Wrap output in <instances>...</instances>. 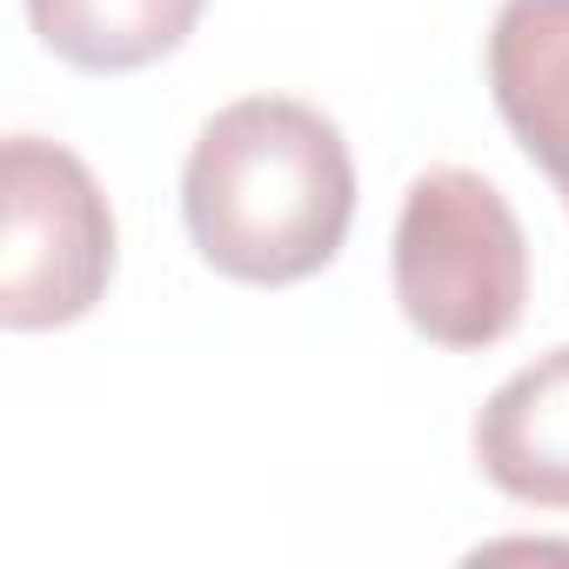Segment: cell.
<instances>
[{"label":"cell","mask_w":569,"mask_h":569,"mask_svg":"<svg viewBox=\"0 0 569 569\" xmlns=\"http://www.w3.org/2000/svg\"><path fill=\"white\" fill-rule=\"evenodd\" d=\"M181 221L201 261L248 289L322 274L356 221V154L342 128L296 94L214 108L181 168Z\"/></svg>","instance_id":"6da1fadb"},{"label":"cell","mask_w":569,"mask_h":569,"mask_svg":"<svg viewBox=\"0 0 569 569\" xmlns=\"http://www.w3.org/2000/svg\"><path fill=\"white\" fill-rule=\"evenodd\" d=\"M396 302L436 349H496L529 302V234L476 168H422L396 214Z\"/></svg>","instance_id":"7a4b0ae2"},{"label":"cell","mask_w":569,"mask_h":569,"mask_svg":"<svg viewBox=\"0 0 569 569\" xmlns=\"http://www.w3.org/2000/svg\"><path fill=\"white\" fill-rule=\"evenodd\" d=\"M114 281V208L94 168L41 134L0 148V322L14 336L94 316Z\"/></svg>","instance_id":"3957f363"},{"label":"cell","mask_w":569,"mask_h":569,"mask_svg":"<svg viewBox=\"0 0 569 569\" xmlns=\"http://www.w3.org/2000/svg\"><path fill=\"white\" fill-rule=\"evenodd\" d=\"M482 61L496 114L569 208V0H502Z\"/></svg>","instance_id":"277c9868"},{"label":"cell","mask_w":569,"mask_h":569,"mask_svg":"<svg viewBox=\"0 0 569 569\" xmlns=\"http://www.w3.org/2000/svg\"><path fill=\"white\" fill-rule=\"evenodd\" d=\"M476 469L529 509H569V342L516 369L469 429Z\"/></svg>","instance_id":"5b68a950"},{"label":"cell","mask_w":569,"mask_h":569,"mask_svg":"<svg viewBox=\"0 0 569 569\" xmlns=\"http://www.w3.org/2000/svg\"><path fill=\"white\" fill-rule=\"evenodd\" d=\"M208 0H28L41 48L81 74H134L168 61Z\"/></svg>","instance_id":"8992f818"}]
</instances>
